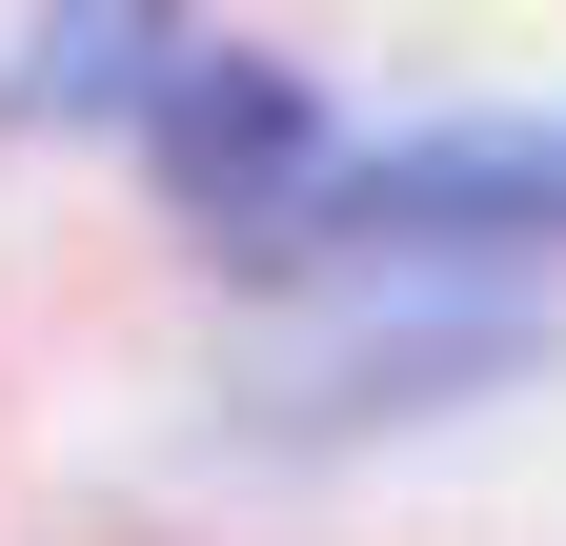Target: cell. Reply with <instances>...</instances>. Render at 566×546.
Returning a JSON list of instances; mask_svg holds the SVG:
<instances>
[{
  "mask_svg": "<svg viewBox=\"0 0 566 546\" xmlns=\"http://www.w3.org/2000/svg\"><path fill=\"white\" fill-rule=\"evenodd\" d=\"M142 82H163V0H61V21H41V122H122Z\"/></svg>",
  "mask_w": 566,
  "mask_h": 546,
  "instance_id": "3957f363",
  "label": "cell"
},
{
  "mask_svg": "<svg viewBox=\"0 0 566 546\" xmlns=\"http://www.w3.org/2000/svg\"><path fill=\"white\" fill-rule=\"evenodd\" d=\"M142 143H163V182L202 202V223H283V202H304V82H283V61H163V82H142Z\"/></svg>",
  "mask_w": 566,
  "mask_h": 546,
  "instance_id": "7a4b0ae2",
  "label": "cell"
},
{
  "mask_svg": "<svg viewBox=\"0 0 566 546\" xmlns=\"http://www.w3.org/2000/svg\"><path fill=\"white\" fill-rule=\"evenodd\" d=\"M304 243H566V122H446L283 202Z\"/></svg>",
  "mask_w": 566,
  "mask_h": 546,
  "instance_id": "6da1fadb",
  "label": "cell"
}]
</instances>
